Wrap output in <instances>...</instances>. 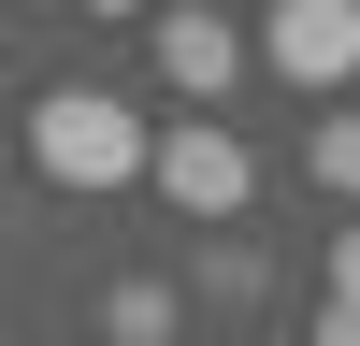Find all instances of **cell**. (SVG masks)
Here are the masks:
<instances>
[{
	"label": "cell",
	"mask_w": 360,
	"mask_h": 346,
	"mask_svg": "<svg viewBox=\"0 0 360 346\" xmlns=\"http://www.w3.org/2000/svg\"><path fill=\"white\" fill-rule=\"evenodd\" d=\"M144 159H159V130H144L115 86H44V101H29V173H44V188L101 202V188H130Z\"/></svg>",
	"instance_id": "obj_1"
},
{
	"label": "cell",
	"mask_w": 360,
	"mask_h": 346,
	"mask_svg": "<svg viewBox=\"0 0 360 346\" xmlns=\"http://www.w3.org/2000/svg\"><path fill=\"white\" fill-rule=\"evenodd\" d=\"M144 188H159V202H173L188 231H231L259 173H245V144H231L217 115H159V159H144Z\"/></svg>",
	"instance_id": "obj_2"
},
{
	"label": "cell",
	"mask_w": 360,
	"mask_h": 346,
	"mask_svg": "<svg viewBox=\"0 0 360 346\" xmlns=\"http://www.w3.org/2000/svg\"><path fill=\"white\" fill-rule=\"evenodd\" d=\"M259 58H274L303 101H332L360 72V0H259Z\"/></svg>",
	"instance_id": "obj_3"
},
{
	"label": "cell",
	"mask_w": 360,
	"mask_h": 346,
	"mask_svg": "<svg viewBox=\"0 0 360 346\" xmlns=\"http://www.w3.org/2000/svg\"><path fill=\"white\" fill-rule=\"evenodd\" d=\"M144 29H159V86H173V101H231V72H245V29H231L217 0H159Z\"/></svg>",
	"instance_id": "obj_4"
},
{
	"label": "cell",
	"mask_w": 360,
	"mask_h": 346,
	"mask_svg": "<svg viewBox=\"0 0 360 346\" xmlns=\"http://www.w3.org/2000/svg\"><path fill=\"white\" fill-rule=\"evenodd\" d=\"M101 332H115V346H173V288H159V274H130V288L101 303Z\"/></svg>",
	"instance_id": "obj_5"
},
{
	"label": "cell",
	"mask_w": 360,
	"mask_h": 346,
	"mask_svg": "<svg viewBox=\"0 0 360 346\" xmlns=\"http://www.w3.org/2000/svg\"><path fill=\"white\" fill-rule=\"evenodd\" d=\"M303 173H317V188H346V202H360V115H317V130H303Z\"/></svg>",
	"instance_id": "obj_6"
},
{
	"label": "cell",
	"mask_w": 360,
	"mask_h": 346,
	"mask_svg": "<svg viewBox=\"0 0 360 346\" xmlns=\"http://www.w3.org/2000/svg\"><path fill=\"white\" fill-rule=\"evenodd\" d=\"M317 274H332L346 303H360V231H332V260H317Z\"/></svg>",
	"instance_id": "obj_7"
},
{
	"label": "cell",
	"mask_w": 360,
	"mask_h": 346,
	"mask_svg": "<svg viewBox=\"0 0 360 346\" xmlns=\"http://www.w3.org/2000/svg\"><path fill=\"white\" fill-rule=\"evenodd\" d=\"M317 346H360V303H346V288L317 303Z\"/></svg>",
	"instance_id": "obj_8"
},
{
	"label": "cell",
	"mask_w": 360,
	"mask_h": 346,
	"mask_svg": "<svg viewBox=\"0 0 360 346\" xmlns=\"http://www.w3.org/2000/svg\"><path fill=\"white\" fill-rule=\"evenodd\" d=\"M72 15H159V0H72Z\"/></svg>",
	"instance_id": "obj_9"
}]
</instances>
